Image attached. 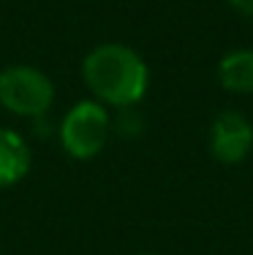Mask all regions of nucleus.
Masks as SVG:
<instances>
[{
    "instance_id": "obj_3",
    "label": "nucleus",
    "mask_w": 253,
    "mask_h": 255,
    "mask_svg": "<svg viewBox=\"0 0 253 255\" xmlns=\"http://www.w3.org/2000/svg\"><path fill=\"white\" fill-rule=\"evenodd\" d=\"M109 133H112L109 109L95 98L74 103L57 128L63 149L76 160H90V157L101 155V149L109 141Z\"/></svg>"
},
{
    "instance_id": "obj_7",
    "label": "nucleus",
    "mask_w": 253,
    "mask_h": 255,
    "mask_svg": "<svg viewBox=\"0 0 253 255\" xmlns=\"http://www.w3.org/2000/svg\"><path fill=\"white\" fill-rule=\"evenodd\" d=\"M229 5H232L237 14H243V16H253V0H226Z\"/></svg>"
},
{
    "instance_id": "obj_6",
    "label": "nucleus",
    "mask_w": 253,
    "mask_h": 255,
    "mask_svg": "<svg viewBox=\"0 0 253 255\" xmlns=\"http://www.w3.org/2000/svg\"><path fill=\"white\" fill-rule=\"evenodd\" d=\"M218 79L229 93L253 95V49H234L221 57Z\"/></svg>"
},
{
    "instance_id": "obj_4",
    "label": "nucleus",
    "mask_w": 253,
    "mask_h": 255,
    "mask_svg": "<svg viewBox=\"0 0 253 255\" xmlns=\"http://www.w3.org/2000/svg\"><path fill=\"white\" fill-rule=\"evenodd\" d=\"M253 147V125L245 114L224 112L210 128V149L221 163H243Z\"/></svg>"
},
{
    "instance_id": "obj_1",
    "label": "nucleus",
    "mask_w": 253,
    "mask_h": 255,
    "mask_svg": "<svg viewBox=\"0 0 253 255\" xmlns=\"http://www.w3.org/2000/svg\"><path fill=\"white\" fill-rule=\"evenodd\" d=\"M82 79L98 103L131 109L147 93L150 71L136 49L125 44H101L84 57Z\"/></svg>"
},
{
    "instance_id": "obj_2",
    "label": "nucleus",
    "mask_w": 253,
    "mask_h": 255,
    "mask_svg": "<svg viewBox=\"0 0 253 255\" xmlns=\"http://www.w3.org/2000/svg\"><path fill=\"white\" fill-rule=\"evenodd\" d=\"M55 103V84L35 65H8L0 71V106L22 120H41Z\"/></svg>"
},
{
    "instance_id": "obj_5",
    "label": "nucleus",
    "mask_w": 253,
    "mask_h": 255,
    "mask_svg": "<svg viewBox=\"0 0 253 255\" xmlns=\"http://www.w3.org/2000/svg\"><path fill=\"white\" fill-rule=\"evenodd\" d=\"M30 147L25 136L11 128H0V190L14 187L30 171Z\"/></svg>"
}]
</instances>
